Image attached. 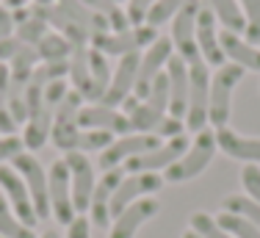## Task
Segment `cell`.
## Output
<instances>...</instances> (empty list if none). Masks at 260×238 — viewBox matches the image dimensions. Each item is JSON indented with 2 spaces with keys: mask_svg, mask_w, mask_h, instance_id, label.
Returning a JSON list of instances; mask_svg holds the SVG:
<instances>
[{
  "mask_svg": "<svg viewBox=\"0 0 260 238\" xmlns=\"http://www.w3.org/2000/svg\"><path fill=\"white\" fill-rule=\"evenodd\" d=\"M246 70H241L238 64L227 61L219 70L210 75V95H208V125H213L216 130L227 128L233 114V92L235 86L244 80Z\"/></svg>",
  "mask_w": 260,
  "mask_h": 238,
  "instance_id": "1",
  "label": "cell"
},
{
  "mask_svg": "<svg viewBox=\"0 0 260 238\" xmlns=\"http://www.w3.org/2000/svg\"><path fill=\"white\" fill-rule=\"evenodd\" d=\"M122 108H125V116L130 119V130H133V133H152V136L166 139V141L185 133L183 119H175L172 114H160V111L150 108L147 103L136 100L133 95L122 103Z\"/></svg>",
  "mask_w": 260,
  "mask_h": 238,
  "instance_id": "2",
  "label": "cell"
},
{
  "mask_svg": "<svg viewBox=\"0 0 260 238\" xmlns=\"http://www.w3.org/2000/svg\"><path fill=\"white\" fill-rule=\"evenodd\" d=\"M216 130H200L197 133V139L188 144V150L183 153L180 161H175L169 169H166V177L169 183H188V180L200 177L202 172L210 166V161H213L216 155Z\"/></svg>",
  "mask_w": 260,
  "mask_h": 238,
  "instance_id": "3",
  "label": "cell"
},
{
  "mask_svg": "<svg viewBox=\"0 0 260 238\" xmlns=\"http://www.w3.org/2000/svg\"><path fill=\"white\" fill-rule=\"evenodd\" d=\"M158 39V28H152V25H133V28L127 31H119V34H114V31H108V34H97L89 39V47L100 50L103 55H116V58H122V55H130V53H141V50H147L152 45V42Z\"/></svg>",
  "mask_w": 260,
  "mask_h": 238,
  "instance_id": "4",
  "label": "cell"
},
{
  "mask_svg": "<svg viewBox=\"0 0 260 238\" xmlns=\"http://www.w3.org/2000/svg\"><path fill=\"white\" fill-rule=\"evenodd\" d=\"M202 3L200 0H185L183 9L172 17V45H175V53L180 55L185 64H197L202 61L200 47H197V17H200Z\"/></svg>",
  "mask_w": 260,
  "mask_h": 238,
  "instance_id": "5",
  "label": "cell"
},
{
  "mask_svg": "<svg viewBox=\"0 0 260 238\" xmlns=\"http://www.w3.org/2000/svg\"><path fill=\"white\" fill-rule=\"evenodd\" d=\"M11 164L20 172L22 183H25L39 222H45V219L50 216V194H47V172H45V166H42V161L36 158L34 153H25V150H22Z\"/></svg>",
  "mask_w": 260,
  "mask_h": 238,
  "instance_id": "6",
  "label": "cell"
},
{
  "mask_svg": "<svg viewBox=\"0 0 260 238\" xmlns=\"http://www.w3.org/2000/svg\"><path fill=\"white\" fill-rule=\"evenodd\" d=\"M208 95H210V72L205 61L188 64V111H185V128L200 133L208 128Z\"/></svg>",
  "mask_w": 260,
  "mask_h": 238,
  "instance_id": "7",
  "label": "cell"
},
{
  "mask_svg": "<svg viewBox=\"0 0 260 238\" xmlns=\"http://www.w3.org/2000/svg\"><path fill=\"white\" fill-rule=\"evenodd\" d=\"M172 55H175V45H172L169 36H158V39L152 42L144 53H141L139 75H136V89H133L136 100H147L152 83H155V78L166 70V64H169Z\"/></svg>",
  "mask_w": 260,
  "mask_h": 238,
  "instance_id": "8",
  "label": "cell"
},
{
  "mask_svg": "<svg viewBox=\"0 0 260 238\" xmlns=\"http://www.w3.org/2000/svg\"><path fill=\"white\" fill-rule=\"evenodd\" d=\"M166 180L158 172H136V174H125L122 183L116 186L114 199H111V219H116L127 205H133L141 197H152L164 189Z\"/></svg>",
  "mask_w": 260,
  "mask_h": 238,
  "instance_id": "9",
  "label": "cell"
},
{
  "mask_svg": "<svg viewBox=\"0 0 260 238\" xmlns=\"http://www.w3.org/2000/svg\"><path fill=\"white\" fill-rule=\"evenodd\" d=\"M47 194H50V214L61 224L70 227L78 214H75V205H72V183H70V169H67L64 158L53 161V166L47 169Z\"/></svg>",
  "mask_w": 260,
  "mask_h": 238,
  "instance_id": "10",
  "label": "cell"
},
{
  "mask_svg": "<svg viewBox=\"0 0 260 238\" xmlns=\"http://www.w3.org/2000/svg\"><path fill=\"white\" fill-rule=\"evenodd\" d=\"M160 144L158 136L152 133H127V136H119V139H114L108 144V147L100 153V169L103 172H108V169H116L122 166L125 161L136 158V155H144L150 153V150H155Z\"/></svg>",
  "mask_w": 260,
  "mask_h": 238,
  "instance_id": "11",
  "label": "cell"
},
{
  "mask_svg": "<svg viewBox=\"0 0 260 238\" xmlns=\"http://www.w3.org/2000/svg\"><path fill=\"white\" fill-rule=\"evenodd\" d=\"M188 139H185V133L183 136H175V139H169V141H164V144H158L155 150H150V153H144V155H136V158H130L125 161V174H136V172H160V169H169L175 161H180L183 158V153L188 150Z\"/></svg>",
  "mask_w": 260,
  "mask_h": 238,
  "instance_id": "12",
  "label": "cell"
},
{
  "mask_svg": "<svg viewBox=\"0 0 260 238\" xmlns=\"http://www.w3.org/2000/svg\"><path fill=\"white\" fill-rule=\"evenodd\" d=\"M64 164L70 169V183H72V205L75 214H86L94 194V166L86 158V153H64Z\"/></svg>",
  "mask_w": 260,
  "mask_h": 238,
  "instance_id": "13",
  "label": "cell"
},
{
  "mask_svg": "<svg viewBox=\"0 0 260 238\" xmlns=\"http://www.w3.org/2000/svg\"><path fill=\"white\" fill-rule=\"evenodd\" d=\"M0 189H3V197L9 199V208L14 211V216L20 219L25 227L34 230L36 222H39V216H36L34 202H30V194H28L25 183H22L20 172H17L14 166L0 164Z\"/></svg>",
  "mask_w": 260,
  "mask_h": 238,
  "instance_id": "14",
  "label": "cell"
},
{
  "mask_svg": "<svg viewBox=\"0 0 260 238\" xmlns=\"http://www.w3.org/2000/svg\"><path fill=\"white\" fill-rule=\"evenodd\" d=\"M78 128L83 130H105V133H119L127 136L130 130V119L125 116V111L119 108H108L103 103H83V108L78 111Z\"/></svg>",
  "mask_w": 260,
  "mask_h": 238,
  "instance_id": "15",
  "label": "cell"
},
{
  "mask_svg": "<svg viewBox=\"0 0 260 238\" xmlns=\"http://www.w3.org/2000/svg\"><path fill=\"white\" fill-rule=\"evenodd\" d=\"M83 108V95L75 89L67 92V97L61 100L58 111H55V119H53V130H50V141L55 144V150L67 153L70 141L78 136V111Z\"/></svg>",
  "mask_w": 260,
  "mask_h": 238,
  "instance_id": "16",
  "label": "cell"
},
{
  "mask_svg": "<svg viewBox=\"0 0 260 238\" xmlns=\"http://www.w3.org/2000/svg\"><path fill=\"white\" fill-rule=\"evenodd\" d=\"M219 20L210 11V6L200 9V17H197V47H200V55L208 67H216L219 70L221 64H227L224 50H221V39H219Z\"/></svg>",
  "mask_w": 260,
  "mask_h": 238,
  "instance_id": "17",
  "label": "cell"
},
{
  "mask_svg": "<svg viewBox=\"0 0 260 238\" xmlns=\"http://www.w3.org/2000/svg\"><path fill=\"white\" fill-rule=\"evenodd\" d=\"M125 177V169L116 166V169H108L94 186V194H91V202H89V222L100 230H108V222H111V199H114V191L116 186L122 183Z\"/></svg>",
  "mask_w": 260,
  "mask_h": 238,
  "instance_id": "18",
  "label": "cell"
},
{
  "mask_svg": "<svg viewBox=\"0 0 260 238\" xmlns=\"http://www.w3.org/2000/svg\"><path fill=\"white\" fill-rule=\"evenodd\" d=\"M139 58H141V53H130V55H122L119 58L114 75H111L108 92H105V97L100 100L103 105H108V108H119V105L133 95L136 75H139Z\"/></svg>",
  "mask_w": 260,
  "mask_h": 238,
  "instance_id": "19",
  "label": "cell"
},
{
  "mask_svg": "<svg viewBox=\"0 0 260 238\" xmlns=\"http://www.w3.org/2000/svg\"><path fill=\"white\" fill-rule=\"evenodd\" d=\"M158 211H160V202L155 197L136 199L133 205H127V208L114 219V224H111V230H108V238H136L139 227L144 222H150Z\"/></svg>",
  "mask_w": 260,
  "mask_h": 238,
  "instance_id": "20",
  "label": "cell"
},
{
  "mask_svg": "<svg viewBox=\"0 0 260 238\" xmlns=\"http://www.w3.org/2000/svg\"><path fill=\"white\" fill-rule=\"evenodd\" d=\"M216 147L233 161H244V164H260V139L255 136H241L230 128L216 130Z\"/></svg>",
  "mask_w": 260,
  "mask_h": 238,
  "instance_id": "21",
  "label": "cell"
},
{
  "mask_svg": "<svg viewBox=\"0 0 260 238\" xmlns=\"http://www.w3.org/2000/svg\"><path fill=\"white\" fill-rule=\"evenodd\" d=\"M166 75H169V114L175 119H185V111H188V64L175 53L166 64Z\"/></svg>",
  "mask_w": 260,
  "mask_h": 238,
  "instance_id": "22",
  "label": "cell"
},
{
  "mask_svg": "<svg viewBox=\"0 0 260 238\" xmlns=\"http://www.w3.org/2000/svg\"><path fill=\"white\" fill-rule=\"evenodd\" d=\"M221 50H224V58H230L233 64H238L241 70H252L260 72V47L246 42L244 36L230 34V31H221Z\"/></svg>",
  "mask_w": 260,
  "mask_h": 238,
  "instance_id": "23",
  "label": "cell"
},
{
  "mask_svg": "<svg viewBox=\"0 0 260 238\" xmlns=\"http://www.w3.org/2000/svg\"><path fill=\"white\" fill-rule=\"evenodd\" d=\"M111 75L114 72L108 67V55L89 47V89L83 95V103H100L111 86Z\"/></svg>",
  "mask_w": 260,
  "mask_h": 238,
  "instance_id": "24",
  "label": "cell"
},
{
  "mask_svg": "<svg viewBox=\"0 0 260 238\" xmlns=\"http://www.w3.org/2000/svg\"><path fill=\"white\" fill-rule=\"evenodd\" d=\"M14 14V36L22 42V45H30L36 47L39 45V39L47 34V22L42 20V17H36L30 9H20V11H11Z\"/></svg>",
  "mask_w": 260,
  "mask_h": 238,
  "instance_id": "25",
  "label": "cell"
},
{
  "mask_svg": "<svg viewBox=\"0 0 260 238\" xmlns=\"http://www.w3.org/2000/svg\"><path fill=\"white\" fill-rule=\"evenodd\" d=\"M58 6L67 11V14L75 20L80 28L89 31V36H97V34H108V22L103 20L100 14H94V11L89 9V6L83 3V0H58Z\"/></svg>",
  "mask_w": 260,
  "mask_h": 238,
  "instance_id": "26",
  "label": "cell"
},
{
  "mask_svg": "<svg viewBox=\"0 0 260 238\" xmlns=\"http://www.w3.org/2000/svg\"><path fill=\"white\" fill-rule=\"evenodd\" d=\"M210 11L216 14V20H219V25L224 31L238 34V36L246 34V20H244L238 0H210Z\"/></svg>",
  "mask_w": 260,
  "mask_h": 238,
  "instance_id": "27",
  "label": "cell"
},
{
  "mask_svg": "<svg viewBox=\"0 0 260 238\" xmlns=\"http://www.w3.org/2000/svg\"><path fill=\"white\" fill-rule=\"evenodd\" d=\"M36 53H39L42 64H61V61H70L72 45L61 34L47 31V34L39 39V45H36Z\"/></svg>",
  "mask_w": 260,
  "mask_h": 238,
  "instance_id": "28",
  "label": "cell"
},
{
  "mask_svg": "<svg viewBox=\"0 0 260 238\" xmlns=\"http://www.w3.org/2000/svg\"><path fill=\"white\" fill-rule=\"evenodd\" d=\"M70 83L75 92H80V95H86V89H89V45H72Z\"/></svg>",
  "mask_w": 260,
  "mask_h": 238,
  "instance_id": "29",
  "label": "cell"
},
{
  "mask_svg": "<svg viewBox=\"0 0 260 238\" xmlns=\"http://www.w3.org/2000/svg\"><path fill=\"white\" fill-rule=\"evenodd\" d=\"M86 6H89L94 14H100L105 22H108V28L114 31V34H119V31H127V28H133V25L127 22V14H125V9H122L116 0H83Z\"/></svg>",
  "mask_w": 260,
  "mask_h": 238,
  "instance_id": "30",
  "label": "cell"
},
{
  "mask_svg": "<svg viewBox=\"0 0 260 238\" xmlns=\"http://www.w3.org/2000/svg\"><path fill=\"white\" fill-rule=\"evenodd\" d=\"M0 235L3 238H36V230L25 227L14 216V211L9 208V199L6 197H0Z\"/></svg>",
  "mask_w": 260,
  "mask_h": 238,
  "instance_id": "31",
  "label": "cell"
},
{
  "mask_svg": "<svg viewBox=\"0 0 260 238\" xmlns=\"http://www.w3.org/2000/svg\"><path fill=\"white\" fill-rule=\"evenodd\" d=\"M224 211L246 219V222H252L255 227H260V205L255 202V199L241 197V194H230V197H224Z\"/></svg>",
  "mask_w": 260,
  "mask_h": 238,
  "instance_id": "32",
  "label": "cell"
},
{
  "mask_svg": "<svg viewBox=\"0 0 260 238\" xmlns=\"http://www.w3.org/2000/svg\"><path fill=\"white\" fill-rule=\"evenodd\" d=\"M0 133L14 136L17 122L9 111V64H0Z\"/></svg>",
  "mask_w": 260,
  "mask_h": 238,
  "instance_id": "33",
  "label": "cell"
},
{
  "mask_svg": "<svg viewBox=\"0 0 260 238\" xmlns=\"http://www.w3.org/2000/svg\"><path fill=\"white\" fill-rule=\"evenodd\" d=\"M188 222H191V230H194L200 238H233L219 222H216V216L205 214V211H197V214H191Z\"/></svg>",
  "mask_w": 260,
  "mask_h": 238,
  "instance_id": "34",
  "label": "cell"
},
{
  "mask_svg": "<svg viewBox=\"0 0 260 238\" xmlns=\"http://www.w3.org/2000/svg\"><path fill=\"white\" fill-rule=\"evenodd\" d=\"M216 222H219L233 238H260V227H255L252 222H246V219H241L235 214H227V211H221V214L216 216Z\"/></svg>",
  "mask_w": 260,
  "mask_h": 238,
  "instance_id": "35",
  "label": "cell"
},
{
  "mask_svg": "<svg viewBox=\"0 0 260 238\" xmlns=\"http://www.w3.org/2000/svg\"><path fill=\"white\" fill-rule=\"evenodd\" d=\"M241 11H244L246 20V34L244 39L252 45H260V0H238Z\"/></svg>",
  "mask_w": 260,
  "mask_h": 238,
  "instance_id": "36",
  "label": "cell"
},
{
  "mask_svg": "<svg viewBox=\"0 0 260 238\" xmlns=\"http://www.w3.org/2000/svg\"><path fill=\"white\" fill-rule=\"evenodd\" d=\"M183 3L185 0H158V3L150 9V14H147V25L160 28L164 22H172V17L183 9Z\"/></svg>",
  "mask_w": 260,
  "mask_h": 238,
  "instance_id": "37",
  "label": "cell"
},
{
  "mask_svg": "<svg viewBox=\"0 0 260 238\" xmlns=\"http://www.w3.org/2000/svg\"><path fill=\"white\" fill-rule=\"evenodd\" d=\"M241 186H244L246 197L255 199V202L260 205V166L246 164L244 169H241Z\"/></svg>",
  "mask_w": 260,
  "mask_h": 238,
  "instance_id": "38",
  "label": "cell"
},
{
  "mask_svg": "<svg viewBox=\"0 0 260 238\" xmlns=\"http://www.w3.org/2000/svg\"><path fill=\"white\" fill-rule=\"evenodd\" d=\"M158 0H127V22L130 25H144L147 22V14H150V9L155 6Z\"/></svg>",
  "mask_w": 260,
  "mask_h": 238,
  "instance_id": "39",
  "label": "cell"
},
{
  "mask_svg": "<svg viewBox=\"0 0 260 238\" xmlns=\"http://www.w3.org/2000/svg\"><path fill=\"white\" fill-rule=\"evenodd\" d=\"M25 150V144H22V139L20 136H0V164L3 161H14L17 155Z\"/></svg>",
  "mask_w": 260,
  "mask_h": 238,
  "instance_id": "40",
  "label": "cell"
},
{
  "mask_svg": "<svg viewBox=\"0 0 260 238\" xmlns=\"http://www.w3.org/2000/svg\"><path fill=\"white\" fill-rule=\"evenodd\" d=\"M67 238H91V222L86 216H75L67 227Z\"/></svg>",
  "mask_w": 260,
  "mask_h": 238,
  "instance_id": "41",
  "label": "cell"
},
{
  "mask_svg": "<svg viewBox=\"0 0 260 238\" xmlns=\"http://www.w3.org/2000/svg\"><path fill=\"white\" fill-rule=\"evenodd\" d=\"M20 47H22V42L17 39V36H9V39L0 42V64H9V61L20 53Z\"/></svg>",
  "mask_w": 260,
  "mask_h": 238,
  "instance_id": "42",
  "label": "cell"
},
{
  "mask_svg": "<svg viewBox=\"0 0 260 238\" xmlns=\"http://www.w3.org/2000/svg\"><path fill=\"white\" fill-rule=\"evenodd\" d=\"M14 14H11L6 6H0V42L9 39V36H14Z\"/></svg>",
  "mask_w": 260,
  "mask_h": 238,
  "instance_id": "43",
  "label": "cell"
},
{
  "mask_svg": "<svg viewBox=\"0 0 260 238\" xmlns=\"http://www.w3.org/2000/svg\"><path fill=\"white\" fill-rule=\"evenodd\" d=\"M28 3H30V0H6L3 6H6L9 11H11V9H14V11H20V9H28Z\"/></svg>",
  "mask_w": 260,
  "mask_h": 238,
  "instance_id": "44",
  "label": "cell"
},
{
  "mask_svg": "<svg viewBox=\"0 0 260 238\" xmlns=\"http://www.w3.org/2000/svg\"><path fill=\"white\" fill-rule=\"evenodd\" d=\"M183 238H200V235H197L194 230H185V233H183Z\"/></svg>",
  "mask_w": 260,
  "mask_h": 238,
  "instance_id": "45",
  "label": "cell"
},
{
  "mask_svg": "<svg viewBox=\"0 0 260 238\" xmlns=\"http://www.w3.org/2000/svg\"><path fill=\"white\" fill-rule=\"evenodd\" d=\"M42 238H58V233H55V230H47V233L42 235Z\"/></svg>",
  "mask_w": 260,
  "mask_h": 238,
  "instance_id": "46",
  "label": "cell"
},
{
  "mask_svg": "<svg viewBox=\"0 0 260 238\" xmlns=\"http://www.w3.org/2000/svg\"><path fill=\"white\" fill-rule=\"evenodd\" d=\"M0 238H3V235H0Z\"/></svg>",
  "mask_w": 260,
  "mask_h": 238,
  "instance_id": "47",
  "label": "cell"
}]
</instances>
